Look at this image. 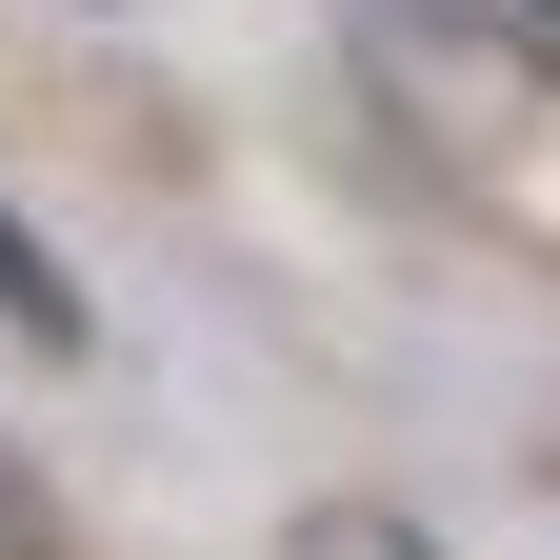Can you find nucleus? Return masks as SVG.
<instances>
[{
	"label": "nucleus",
	"instance_id": "1",
	"mask_svg": "<svg viewBox=\"0 0 560 560\" xmlns=\"http://www.w3.org/2000/svg\"><path fill=\"white\" fill-rule=\"evenodd\" d=\"M0 340H21V361H81V340H101L81 280H60V241L21 221V200H0Z\"/></svg>",
	"mask_w": 560,
	"mask_h": 560
},
{
	"label": "nucleus",
	"instance_id": "2",
	"mask_svg": "<svg viewBox=\"0 0 560 560\" xmlns=\"http://www.w3.org/2000/svg\"><path fill=\"white\" fill-rule=\"evenodd\" d=\"M280 560H441V540H420L400 501H301V521H280Z\"/></svg>",
	"mask_w": 560,
	"mask_h": 560
}]
</instances>
